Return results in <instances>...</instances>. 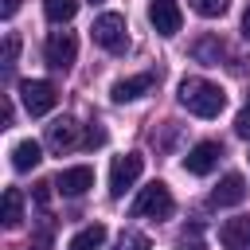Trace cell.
<instances>
[{"instance_id": "6da1fadb", "label": "cell", "mask_w": 250, "mask_h": 250, "mask_svg": "<svg viewBox=\"0 0 250 250\" xmlns=\"http://www.w3.org/2000/svg\"><path fill=\"white\" fill-rule=\"evenodd\" d=\"M180 105L195 117H219L227 105V94L207 78H184L180 82Z\"/></svg>"}, {"instance_id": "7a4b0ae2", "label": "cell", "mask_w": 250, "mask_h": 250, "mask_svg": "<svg viewBox=\"0 0 250 250\" xmlns=\"http://www.w3.org/2000/svg\"><path fill=\"white\" fill-rule=\"evenodd\" d=\"M90 31H94V43L105 47L109 55H121L129 47V27H125V16H117V12H102Z\"/></svg>"}, {"instance_id": "3957f363", "label": "cell", "mask_w": 250, "mask_h": 250, "mask_svg": "<svg viewBox=\"0 0 250 250\" xmlns=\"http://www.w3.org/2000/svg\"><path fill=\"white\" fill-rule=\"evenodd\" d=\"M172 207H176L172 203V191L160 180H152L148 188H141V195L133 199V215H148V219H168Z\"/></svg>"}, {"instance_id": "277c9868", "label": "cell", "mask_w": 250, "mask_h": 250, "mask_svg": "<svg viewBox=\"0 0 250 250\" xmlns=\"http://www.w3.org/2000/svg\"><path fill=\"white\" fill-rule=\"evenodd\" d=\"M20 102H23V109H27L31 117H43V113L55 109L59 90H55L51 82H43V78H27V82H20Z\"/></svg>"}, {"instance_id": "5b68a950", "label": "cell", "mask_w": 250, "mask_h": 250, "mask_svg": "<svg viewBox=\"0 0 250 250\" xmlns=\"http://www.w3.org/2000/svg\"><path fill=\"white\" fill-rule=\"evenodd\" d=\"M145 172V156H137V152H125V156H117L113 160V168H109V195L113 199H121L133 184H137V176Z\"/></svg>"}, {"instance_id": "8992f818", "label": "cell", "mask_w": 250, "mask_h": 250, "mask_svg": "<svg viewBox=\"0 0 250 250\" xmlns=\"http://www.w3.org/2000/svg\"><path fill=\"white\" fill-rule=\"evenodd\" d=\"M43 55H47V66L51 70H70L74 66V55H78V43H74L70 31H51Z\"/></svg>"}, {"instance_id": "52a82bcc", "label": "cell", "mask_w": 250, "mask_h": 250, "mask_svg": "<svg viewBox=\"0 0 250 250\" xmlns=\"http://www.w3.org/2000/svg\"><path fill=\"white\" fill-rule=\"evenodd\" d=\"M55 188H59L62 195H70V199H78V195H86V191L94 188V168H86V164H74V168H62V172L55 176Z\"/></svg>"}, {"instance_id": "ba28073f", "label": "cell", "mask_w": 250, "mask_h": 250, "mask_svg": "<svg viewBox=\"0 0 250 250\" xmlns=\"http://www.w3.org/2000/svg\"><path fill=\"white\" fill-rule=\"evenodd\" d=\"M148 23L160 31V35H176L184 27V16L176 8V0H152L148 4Z\"/></svg>"}, {"instance_id": "9c48e42d", "label": "cell", "mask_w": 250, "mask_h": 250, "mask_svg": "<svg viewBox=\"0 0 250 250\" xmlns=\"http://www.w3.org/2000/svg\"><path fill=\"white\" fill-rule=\"evenodd\" d=\"M219 156H223V148H219L215 141H199V145L184 156V168H188L191 176H207V172H215Z\"/></svg>"}, {"instance_id": "30bf717a", "label": "cell", "mask_w": 250, "mask_h": 250, "mask_svg": "<svg viewBox=\"0 0 250 250\" xmlns=\"http://www.w3.org/2000/svg\"><path fill=\"white\" fill-rule=\"evenodd\" d=\"M246 199V180L238 176V172H227L223 180H219V188L211 191V207H234V203H242Z\"/></svg>"}, {"instance_id": "8fae6325", "label": "cell", "mask_w": 250, "mask_h": 250, "mask_svg": "<svg viewBox=\"0 0 250 250\" xmlns=\"http://www.w3.org/2000/svg\"><path fill=\"white\" fill-rule=\"evenodd\" d=\"M156 86V74L152 70H145V74H133V78H121V82H113V102H133V98H141V94H148Z\"/></svg>"}, {"instance_id": "7c38bea8", "label": "cell", "mask_w": 250, "mask_h": 250, "mask_svg": "<svg viewBox=\"0 0 250 250\" xmlns=\"http://www.w3.org/2000/svg\"><path fill=\"white\" fill-rule=\"evenodd\" d=\"M219 242H223L227 250H250V215L227 219L223 230H219Z\"/></svg>"}, {"instance_id": "4fadbf2b", "label": "cell", "mask_w": 250, "mask_h": 250, "mask_svg": "<svg viewBox=\"0 0 250 250\" xmlns=\"http://www.w3.org/2000/svg\"><path fill=\"white\" fill-rule=\"evenodd\" d=\"M47 145H51L55 152L74 148V145H78V121H74V117H59V121H51V125H47Z\"/></svg>"}, {"instance_id": "5bb4252c", "label": "cell", "mask_w": 250, "mask_h": 250, "mask_svg": "<svg viewBox=\"0 0 250 250\" xmlns=\"http://www.w3.org/2000/svg\"><path fill=\"white\" fill-rule=\"evenodd\" d=\"M39 160H43L39 141H20V145L12 148V168H16V172H31Z\"/></svg>"}, {"instance_id": "9a60e30c", "label": "cell", "mask_w": 250, "mask_h": 250, "mask_svg": "<svg viewBox=\"0 0 250 250\" xmlns=\"http://www.w3.org/2000/svg\"><path fill=\"white\" fill-rule=\"evenodd\" d=\"M223 43H219V35H203V39H195V47H191V59L195 62H207V66H219V59H223Z\"/></svg>"}, {"instance_id": "2e32d148", "label": "cell", "mask_w": 250, "mask_h": 250, "mask_svg": "<svg viewBox=\"0 0 250 250\" xmlns=\"http://www.w3.org/2000/svg\"><path fill=\"white\" fill-rule=\"evenodd\" d=\"M0 219H4L8 230H16V227L23 223V191H20V188H8V191H4V215H0Z\"/></svg>"}, {"instance_id": "e0dca14e", "label": "cell", "mask_w": 250, "mask_h": 250, "mask_svg": "<svg viewBox=\"0 0 250 250\" xmlns=\"http://www.w3.org/2000/svg\"><path fill=\"white\" fill-rule=\"evenodd\" d=\"M102 242H105V227H102V223H90V227H82V230L70 238L66 250H102Z\"/></svg>"}, {"instance_id": "ac0fdd59", "label": "cell", "mask_w": 250, "mask_h": 250, "mask_svg": "<svg viewBox=\"0 0 250 250\" xmlns=\"http://www.w3.org/2000/svg\"><path fill=\"white\" fill-rule=\"evenodd\" d=\"M43 12H47L51 23H66V20H74L78 0H43Z\"/></svg>"}, {"instance_id": "d6986e66", "label": "cell", "mask_w": 250, "mask_h": 250, "mask_svg": "<svg viewBox=\"0 0 250 250\" xmlns=\"http://www.w3.org/2000/svg\"><path fill=\"white\" fill-rule=\"evenodd\" d=\"M152 242H148V234H141V230H121V238H117V250H148Z\"/></svg>"}, {"instance_id": "ffe728a7", "label": "cell", "mask_w": 250, "mask_h": 250, "mask_svg": "<svg viewBox=\"0 0 250 250\" xmlns=\"http://www.w3.org/2000/svg\"><path fill=\"white\" fill-rule=\"evenodd\" d=\"M199 16H207V20H215V16H223L227 8H230V0H188Z\"/></svg>"}, {"instance_id": "44dd1931", "label": "cell", "mask_w": 250, "mask_h": 250, "mask_svg": "<svg viewBox=\"0 0 250 250\" xmlns=\"http://www.w3.org/2000/svg\"><path fill=\"white\" fill-rule=\"evenodd\" d=\"M16 55H20V39H16V35H4V59H0V66H4V78L12 74V66H16Z\"/></svg>"}, {"instance_id": "7402d4cb", "label": "cell", "mask_w": 250, "mask_h": 250, "mask_svg": "<svg viewBox=\"0 0 250 250\" xmlns=\"http://www.w3.org/2000/svg\"><path fill=\"white\" fill-rule=\"evenodd\" d=\"M234 133H238L242 141H250V102L238 109V117H234Z\"/></svg>"}, {"instance_id": "603a6c76", "label": "cell", "mask_w": 250, "mask_h": 250, "mask_svg": "<svg viewBox=\"0 0 250 250\" xmlns=\"http://www.w3.org/2000/svg\"><path fill=\"white\" fill-rule=\"evenodd\" d=\"M86 145H90V148H94V145H105V129L90 125V133H86Z\"/></svg>"}, {"instance_id": "cb8c5ba5", "label": "cell", "mask_w": 250, "mask_h": 250, "mask_svg": "<svg viewBox=\"0 0 250 250\" xmlns=\"http://www.w3.org/2000/svg\"><path fill=\"white\" fill-rule=\"evenodd\" d=\"M16 8H20V0H4V4H0V16H4V20H12V16H16Z\"/></svg>"}, {"instance_id": "d4e9b609", "label": "cell", "mask_w": 250, "mask_h": 250, "mask_svg": "<svg viewBox=\"0 0 250 250\" xmlns=\"http://www.w3.org/2000/svg\"><path fill=\"white\" fill-rule=\"evenodd\" d=\"M23 250H47V230H43V234H39V238H35V242H27V246H23Z\"/></svg>"}, {"instance_id": "484cf974", "label": "cell", "mask_w": 250, "mask_h": 250, "mask_svg": "<svg viewBox=\"0 0 250 250\" xmlns=\"http://www.w3.org/2000/svg\"><path fill=\"white\" fill-rule=\"evenodd\" d=\"M242 39H250V8L242 12Z\"/></svg>"}, {"instance_id": "4316f807", "label": "cell", "mask_w": 250, "mask_h": 250, "mask_svg": "<svg viewBox=\"0 0 250 250\" xmlns=\"http://www.w3.org/2000/svg\"><path fill=\"white\" fill-rule=\"evenodd\" d=\"M90 4H102V0H90Z\"/></svg>"}]
</instances>
